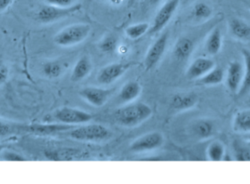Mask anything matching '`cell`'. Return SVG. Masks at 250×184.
<instances>
[{
	"label": "cell",
	"mask_w": 250,
	"mask_h": 184,
	"mask_svg": "<svg viewBox=\"0 0 250 184\" xmlns=\"http://www.w3.org/2000/svg\"><path fill=\"white\" fill-rule=\"evenodd\" d=\"M152 115V110L148 104L135 102L126 104L116 110V122L125 127H135L148 120Z\"/></svg>",
	"instance_id": "cell-1"
},
{
	"label": "cell",
	"mask_w": 250,
	"mask_h": 184,
	"mask_svg": "<svg viewBox=\"0 0 250 184\" xmlns=\"http://www.w3.org/2000/svg\"><path fill=\"white\" fill-rule=\"evenodd\" d=\"M90 25L76 23L60 30L54 37V42L62 47L72 46L84 41L91 32Z\"/></svg>",
	"instance_id": "cell-2"
},
{
	"label": "cell",
	"mask_w": 250,
	"mask_h": 184,
	"mask_svg": "<svg viewBox=\"0 0 250 184\" xmlns=\"http://www.w3.org/2000/svg\"><path fill=\"white\" fill-rule=\"evenodd\" d=\"M70 137L78 141L99 143L109 139L111 132L104 125L91 123L70 129Z\"/></svg>",
	"instance_id": "cell-3"
},
{
	"label": "cell",
	"mask_w": 250,
	"mask_h": 184,
	"mask_svg": "<svg viewBox=\"0 0 250 184\" xmlns=\"http://www.w3.org/2000/svg\"><path fill=\"white\" fill-rule=\"evenodd\" d=\"M81 4H75L70 7H62L46 4L42 6L36 13V19L42 23H50L75 14L82 9Z\"/></svg>",
	"instance_id": "cell-4"
},
{
	"label": "cell",
	"mask_w": 250,
	"mask_h": 184,
	"mask_svg": "<svg viewBox=\"0 0 250 184\" xmlns=\"http://www.w3.org/2000/svg\"><path fill=\"white\" fill-rule=\"evenodd\" d=\"M54 118L59 123L74 126L88 123L92 120L93 116L84 110L73 107H62L54 112Z\"/></svg>",
	"instance_id": "cell-5"
},
{
	"label": "cell",
	"mask_w": 250,
	"mask_h": 184,
	"mask_svg": "<svg viewBox=\"0 0 250 184\" xmlns=\"http://www.w3.org/2000/svg\"><path fill=\"white\" fill-rule=\"evenodd\" d=\"M180 0H167L156 14L154 23L147 33L154 35L161 32L174 15L179 7Z\"/></svg>",
	"instance_id": "cell-6"
},
{
	"label": "cell",
	"mask_w": 250,
	"mask_h": 184,
	"mask_svg": "<svg viewBox=\"0 0 250 184\" xmlns=\"http://www.w3.org/2000/svg\"><path fill=\"white\" fill-rule=\"evenodd\" d=\"M164 141V136L161 132H148L135 140L129 145V150L133 153L153 151L160 148Z\"/></svg>",
	"instance_id": "cell-7"
},
{
	"label": "cell",
	"mask_w": 250,
	"mask_h": 184,
	"mask_svg": "<svg viewBox=\"0 0 250 184\" xmlns=\"http://www.w3.org/2000/svg\"><path fill=\"white\" fill-rule=\"evenodd\" d=\"M167 41H168V33L166 32L162 34L160 37L157 38V41L151 45L144 59V67L146 70L148 71L151 70L161 60L162 57L166 51Z\"/></svg>",
	"instance_id": "cell-8"
},
{
	"label": "cell",
	"mask_w": 250,
	"mask_h": 184,
	"mask_svg": "<svg viewBox=\"0 0 250 184\" xmlns=\"http://www.w3.org/2000/svg\"><path fill=\"white\" fill-rule=\"evenodd\" d=\"M129 64L113 63L103 67L97 75V81L102 85H109L123 76L128 69Z\"/></svg>",
	"instance_id": "cell-9"
},
{
	"label": "cell",
	"mask_w": 250,
	"mask_h": 184,
	"mask_svg": "<svg viewBox=\"0 0 250 184\" xmlns=\"http://www.w3.org/2000/svg\"><path fill=\"white\" fill-rule=\"evenodd\" d=\"M111 94V92L109 89L93 86L84 88L79 92L81 97L86 102L96 107H103L108 102Z\"/></svg>",
	"instance_id": "cell-10"
},
{
	"label": "cell",
	"mask_w": 250,
	"mask_h": 184,
	"mask_svg": "<svg viewBox=\"0 0 250 184\" xmlns=\"http://www.w3.org/2000/svg\"><path fill=\"white\" fill-rule=\"evenodd\" d=\"M215 67V63L212 60L207 57L195 59L186 72V76L189 80H196L202 78Z\"/></svg>",
	"instance_id": "cell-11"
},
{
	"label": "cell",
	"mask_w": 250,
	"mask_h": 184,
	"mask_svg": "<svg viewBox=\"0 0 250 184\" xmlns=\"http://www.w3.org/2000/svg\"><path fill=\"white\" fill-rule=\"evenodd\" d=\"M74 126L64 124V123H35L26 125V132L35 134L41 136H50L57 135L64 131H69L73 129Z\"/></svg>",
	"instance_id": "cell-12"
},
{
	"label": "cell",
	"mask_w": 250,
	"mask_h": 184,
	"mask_svg": "<svg viewBox=\"0 0 250 184\" xmlns=\"http://www.w3.org/2000/svg\"><path fill=\"white\" fill-rule=\"evenodd\" d=\"M244 77V65L239 61H233L229 64L226 74V84L230 92H239Z\"/></svg>",
	"instance_id": "cell-13"
},
{
	"label": "cell",
	"mask_w": 250,
	"mask_h": 184,
	"mask_svg": "<svg viewBox=\"0 0 250 184\" xmlns=\"http://www.w3.org/2000/svg\"><path fill=\"white\" fill-rule=\"evenodd\" d=\"M198 102V97L193 92L175 94L171 100V106L176 111H184L193 108Z\"/></svg>",
	"instance_id": "cell-14"
},
{
	"label": "cell",
	"mask_w": 250,
	"mask_h": 184,
	"mask_svg": "<svg viewBox=\"0 0 250 184\" xmlns=\"http://www.w3.org/2000/svg\"><path fill=\"white\" fill-rule=\"evenodd\" d=\"M229 28L230 35L236 39L243 41L250 39V25L245 20L233 18L229 20Z\"/></svg>",
	"instance_id": "cell-15"
},
{
	"label": "cell",
	"mask_w": 250,
	"mask_h": 184,
	"mask_svg": "<svg viewBox=\"0 0 250 184\" xmlns=\"http://www.w3.org/2000/svg\"><path fill=\"white\" fill-rule=\"evenodd\" d=\"M92 65L89 57H81L73 67L70 79L72 82H79L86 79L92 71Z\"/></svg>",
	"instance_id": "cell-16"
},
{
	"label": "cell",
	"mask_w": 250,
	"mask_h": 184,
	"mask_svg": "<svg viewBox=\"0 0 250 184\" xmlns=\"http://www.w3.org/2000/svg\"><path fill=\"white\" fill-rule=\"evenodd\" d=\"M25 124L14 123L4 119H0V141L8 139L19 134L26 132Z\"/></svg>",
	"instance_id": "cell-17"
},
{
	"label": "cell",
	"mask_w": 250,
	"mask_h": 184,
	"mask_svg": "<svg viewBox=\"0 0 250 184\" xmlns=\"http://www.w3.org/2000/svg\"><path fill=\"white\" fill-rule=\"evenodd\" d=\"M223 33L219 27L214 28L207 38L206 41L205 48L209 55H217L221 51L223 47Z\"/></svg>",
	"instance_id": "cell-18"
},
{
	"label": "cell",
	"mask_w": 250,
	"mask_h": 184,
	"mask_svg": "<svg viewBox=\"0 0 250 184\" xmlns=\"http://www.w3.org/2000/svg\"><path fill=\"white\" fill-rule=\"evenodd\" d=\"M194 49V42L188 38L178 40L173 50V55L179 61L188 60Z\"/></svg>",
	"instance_id": "cell-19"
},
{
	"label": "cell",
	"mask_w": 250,
	"mask_h": 184,
	"mask_svg": "<svg viewBox=\"0 0 250 184\" xmlns=\"http://www.w3.org/2000/svg\"><path fill=\"white\" fill-rule=\"evenodd\" d=\"M232 127L236 133L250 134V109L239 110L235 114Z\"/></svg>",
	"instance_id": "cell-20"
},
{
	"label": "cell",
	"mask_w": 250,
	"mask_h": 184,
	"mask_svg": "<svg viewBox=\"0 0 250 184\" xmlns=\"http://www.w3.org/2000/svg\"><path fill=\"white\" fill-rule=\"evenodd\" d=\"M192 130L198 139L206 140L213 136L215 126L213 122L208 119H199L192 125Z\"/></svg>",
	"instance_id": "cell-21"
},
{
	"label": "cell",
	"mask_w": 250,
	"mask_h": 184,
	"mask_svg": "<svg viewBox=\"0 0 250 184\" xmlns=\"http://www.w3.org/2000/svg\"><path fill=\"white\" fill-rule=\"evenodd\" d=\"M241 53L244 60V77L237 94L243 97L250 93V49L242 48Z\"/></svg>",
	"instance_id": "cell-22"
},
{
	"label": "cell",
	"mask_w": 250,
	"mask_h": 184,
	"mask_svg": "<svg viewBox=\"0 0 250 184\" xmlns=\"http://www.w3.org/2000/svg\"><path fill=\"white\" fill-rule=\"evenodd\" d=\"M232 153L236 161H250V142L236 139L232 142Z\"/></svg>",
	"instance_id": "cell-23"
},
{
	"label": "cell",
	"mask_w": 250,
	"mask_h": 184,
	"mask_svg": "<svg viewBox=\"0 0 250 184\" xmlns=\"http://www.w3.org/2000/svg\"><path fill=\"white\" fill-rule=\"evenodd\" d=\"M141 91H142V87L138 82H127L125 83L120 91V100L124 102H130L139 97Z\"/></svg>",
	"instance_id": "cell-24"
},
{
	"label": "cell",
	"mask_w": 250,
	"mask_h": 184,
	"mask_svg": "<svg viewBox=\"0 0 250 184\" xmlns=\"http://www.w3.org/2000/svg\"><path fill=\"white\" fill-rule=\"evenodd\" d=\"M225 79V73L220 67H214L211 71L197 81L201 86H216L220 84Z\"/></svg>",
	"instance_id": "cell-25"
},
{
	"label": "cell",
	"mask_w": 250,
	"mask_h": 184,
	"mask_svg": "<svg viewBox=\"0 0 250 184\" xmlns=\"http://www.w3.org/2000/svg\"><path fill=\"white\" fill-rule=\"evenodd\" d=\"M79 151L74 148H63L60 149L48 151L45 153V157L54 161H70L74 160Z\"/></svg>",
	"instance_id": "cell-26"
},
{
	"label": "cell",
	"mask_w": 250,
	"mask_h": 184,
	"mask_svg": "<svg viewBox=\"0 0 250 184\" xmlns=\"http://www.w3.org/2000/svg\"><path fill=\"white\" fill-rule=\"evenodd\" d=\"M226 154V147L220 141H213L207 147V158L210 161L220 162L224 160Z\"/></svg>",
	"instance_id": "cell-27"
},
{
	"label": "cell",
	"mask_w": 250,
	"mask_h": 184,
	"mask_svg": "<svg viewBox=\"0 0 250 184\" xmlns=\"http://www.w3.org/2000/svg\"><path fill=\"white\" fill-rule=\"evenodd\" d=\"M213 14L211 6L204 1H198L192 8V16L198 20H205L210 19Z\"/></svg>",
	"instance_id": "cell-28"
},
{
	"label": "cell",
	"mask_w": 250,
	"mask_h": 184,
	"mask_svg": "<svg viewBox=\"0 0 250 184\" xmlns=\"http://www.w3.org/2000/svg\"><path fill=\"white\" fill-rule=\"evenodd\" d=\"M149 30V24L146 22L135 23L125 29V34L131 40H137L144 36Z\"/></svg>",
	"instance_id": "cell-29"
},
{
	"label": "cell",
	"mask_w": 250,
	"mask_h": 184,
	"mask_svg": "<svg viewBox=\"0 0 250 184\" xmlns=\"http://www.w3.org/2000/svg\"><path fill=\"white\" fill-rule=\"evenodd\" d=\"M62 71V65L59 61H48L42 66V73L50 79H57L60 77Z\"/></svg>",
	"instance_id": "cell-30"
},
{
	"label": "cell",
	"mask_w": 250,
	"mask_h": 184,
	"mask_svg": "<svg viewBox=\"0 0 250 184\" xmlns=\"http://www.w3.org/2000/svg\"><path fill=\"white\" fill-rule=\"evenodd\" d=\"M118 40L113 35H108L105 36L99 44V48L103 52L112 53L117 48Z\"/></svg>",
	"instance_id": "cell-31"
},
{
	"label": "cell",
	"mask_w": 250,
	"mask_h": 184,
	"mask_svg": "<svg viewBox=\"0 0 250 184\" xmlns=\"http://www.w3.org/2000/svg\"><path fill=\"white\" fill-rule=\"evenodd\" d=\"M0 157H1V160H4V161H26V159L23 156H22L21 154H19V153L16 152V151H9V150L7 149L4 150V151L1 153Z\"/></svg>",
	"instance_id": "cell-32"
},
{
	"label": "cell",
	"mask_w": 250,
	"mask_h": 184,
	"mask_svg": "<svg viewBox=\"0 0 250 184\" xmlns=\"http://www.w3.org/2000/svg\"><path fill=\"white\" fill-rule=\"evenodd\" d=\"M9 68L7 64H4L2 61H0V86L4 84L8 80Z\"/></svg>",
	"instance_id": "cell-33"
},
{
	"label": "cell",
	"mask_w": 250,
	"mask_h": 184,
	"mask_svg": "<svg viewBox=\"0 0 250 184\" xmlns=\"http://www.w3.org/2000/svg\"><path fill=\"white\" fill-rule=\"evenodd\" d=\"M76 0H45V3L58 7H67L75 4Z\"/></svg>",
	"instance_id": "cell-34"
},
{
	"label": "cell",
	"mask_w": 250,
	"mask_h": 184,
	"mask_svg": "<svg viewBox=\"0 0 250 184\" xmlns=\"http://www.w3.org/2000/svg\"><path fill=\"white\" fill-rule=\"evenodd\" d=\"M162 0H141V4L145 8H153L158 5Z\"/></svg>",
	"instance_id": "cell-35"
},
{
	"label": "cell",
	"mask_w": 250,
	"mask_h": 184,
	"mask_svg": "<svg viewBox=\"0 0 250 184\" xmlns=\"http://www.w3.org/2000/svg\"><path fill=\"white\" fill-rule=\"evenodd\" d=\"M13 0H0V13L7 10L13 3Z\"/></svg>",
	"instance_id": "cell-36"
},
{
	"label": "cell",
	"mask_w": 250,
	"mask_h": 184,
	"mask_svg": "<svg viewBox=\"0 0 250 184\" xmlns=\"http://www.w3.org/2000/svg\"><path fill=\"white\" fill-rule=\"evenodd\" d=\"M6 148H7V145H6L5 144L0 143V155H1V153L6 149Z\"/></svg>",
	"instance_id": "cell-37"
},
{
	"label": "cell",
	"mask_w": 250,
	"mask_h": 184,
	"mask_svg": "<svg viewBox=\"0 0 250 184\" xmlns=\"http://www.w3.org/2000/svg\"><path fill=\"white\" fill-rule=\"evenodd\" d=\"M137 0H127V6L128 7H132V6L135 4V1H136Z\"/></svg>",
	"instance_id": "cell-38"
},
{
	"label": "cell",
	"mask_w": 250,
	"mask_h": 184,
	"mask_svg": "<svg viewBox=\"0 0 250 184\" xmlns=\"http://www.w3.org/2000/svg\"><path fill=\"white\" fill-rule=\"evenodd\" d=\"M247 7H248V10L250 11V0H248V2H247Z\"/></svg>",
	"instance_id": "cell-39"
},
{
	"label": "cell",
	"mask_w": 250,
	"mask_h": 184,
	"mask_svg": "<svg viewBox=\"0 0 250 184\" xmlns=\"http://www.w3.org/2000/svg\"><path fill=\"white\" fill-rule=\"evenodd\" d=\"M111 1H112V2L118 3L120 2V0H111Z\"/></svg>",
	"instance_id": "cell-40"
}]
</instances>
